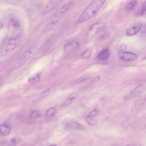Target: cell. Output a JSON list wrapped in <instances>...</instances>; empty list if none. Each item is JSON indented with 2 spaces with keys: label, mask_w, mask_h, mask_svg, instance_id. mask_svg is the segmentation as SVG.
I'll list each match as a JSON object with an SVG mask.
<instances>
[{
  "label": "cell",
  "mask_w": 146,
  "mask_h": 146,
  "mask_svg": "<svg viewBox=\"0 0 146 146\" xmlns=\"http://www.w3.org/2000/svg\"><path fill=\"white\" fill-rule=\"evenodd\" d=\"M106 0H92L83 11L78 21L84 23L92 18L105 3Z\"/></svg>",
  "instance_id": "6da1fadb"
},
{
  "label": "cell",
  "mask_w": 146,
  "mask_h": 146,
  "mask_svg": "<svg viewBox=\"0 0 146 146\" xmlns=\"http://www.w3.org/2000/svg\"><path fill=\"white\" fill-rule=\"evenodd\" d=\"M73 5V1L70 2L58 9L50 18L44 29L45 31H49L52 29Z\"/></svg>",
  "instance_id": "7a4b0ae2"
},
{
  "label": "cell",
  "mask_w": 146,
  "mask_h": 146,
  "mask_svg": "<svg viewBox=\"0 0 146 146\" xmlns=\"http://www.w3.org/2000/svg\"><path fill=\"white\" fill-rule=\"evenodd\" d=\"M21 35L20 33H18L13 36L8 42L4 52L3 51L1 54L11 51L14 50L19 43Z\"/></svg>",
  "instance_id": "3957f363"
},
{
  "label": "cell",
  "mask_w": 146,
  "mask_h": 146,
  "mask_svg": "<svg viewBox=\"0 0 146 146\" xmlns=\"http://www.w3.org/2000/svg\"><path fill=\"white\" fill-rule=\"evenodd\" d=\"M145 86L143 84H140L136 87L128 95L125 96V100L135 98L140 96L145 90Z\"/></svg>",
  "instance_id": "277c9868"
},
{
  "label": "cell",
  "mask_w": 146,
  "mask_h": 146,
  "mask_svg": "<svg viewBox=\"0 0 146 146\" xmlns=\"http://www.w3.org/2000/svg\"><path fill=\"white\" fill-rule=\"evenodd\" d=\"M38 48L33 47L29 49L25 52L18 60V63L19 64L25 62L33 56L38 51Z\"/></svg>",
  "instance_id": "5b68a950"
},
{
  "label": "cell",
  "mask_w": 146,
  "mask_h": 146,
  "mask_svg": "<svg viewBox=\"0 0 146 146\" xmlns=\"http://www.w3.org/2000/svg\"><path fill=\"white\" fill-rule=\"evenodd\" d=\"M62 0H50L44 8L42 14L45 15L52 11L62 3Z\"/></svg>",
  "instance_id": "8992f818"
},
{
  "label": "cell",
  "mask_w": 146,
  "mask_h": 146,
  "mask_svg": "<svg viewBox=\"0 0 146 146\" xmlns=\"http://www.w3.org/2000/svg\"><path fill=\"white\" fill-rule=\"evenodd\" d=\"M118 56L121 60L127 61H132L136 60L137 56L135 53L121 51L118 53Z\"/></svg>",
  "instance_id": "52a82bcc"
},
{
  "label": "cell",
  "mask_w": 146,
  "mask_h": 146,
  "mask_svg": "<svg viewBox=\"0 0 146 146\" xmlns=\"http://www.w3.org/2000/svg\"><path fill=\"white\" fill-rule=\"evenodd\" d=\"M142 26V24L140 22L133 24L127 29V35L128 36H131L136 34L140 30Z\"/></svg>",
  "instance_id": "ba28073f"
},
{
  "label": "cell",
  "mask_w": 146,
  "mask_h": 146,
  "mask_svg": "<svg viewBox=\"0 0 146 146\" xmlns=\"http://www.w3.org/2000/svg\"><path fill=\"white\" fill-rule=\"evenodd\" d=\"M11 131L9 124L7 123H4L0 125V135L2 136L7 135Z\"/></svg>",
  "instance_id": "9c48e42d"
},
{
  "label": "cell",
  "mask_w": 146,
  "mask_h": 146,
  "mask_svg": "<svg viewBox=\"0 0 146 146\" xmlns=\"http://www.w3.org/2000/svg\"><path fill=\"white\" fill-rule=\"evenodd\" d=\"M79 46L78 42L74 41L66 44L64 47V50L67 52H71L76 49Z\"/></svg>",
  "instance_id": "30bf717a"
},
{
  "label": "cell",
  "mask_w": 146,
  "mask_h": 146,
  "mask_svg": "<svg viewBox=\"0 0 146 146\" xmlns=\"http://www.w3.org/2000/svg\"><path fill=\"white\" fill-rule=\"evenodd\" d=\"M104 24L102 23H96L93 24L90 27V31L91 36H94L98 31L100 28L103 27Z\"/></svg>",
  "instance_id": "8fae6325"
},
{
  "label": "cell",
  "mask_w": 146,
  "mask_h": 146,
  "mask_svg": "<svg viewBox=\"0 0 146 146\" xmlns=\"http://www.w3.org/2000/svg\"><path fill=\"white\" fill-rule=\"evenodd\" d=\"M110 54V51L107 48L102 50L98 54L97 56L98 59L100 60H105L107 59Z\"/></svg>",
  "instance_id": "7c38bea8"
},
{
  "label": "cell",
  "mask_w": 146,
  "mask_h": 146,
  "mask_svg": "<svg viewBox=\"0 0 146 146\" xmlns=\"http://www.w3.org/2000/svg\"><path fill=\"white\" fill-rule=\"evenodd\" d=\"M66 126L70 128L78 129L80 130L85 129V128L82 125L78 123L75 122H71L68 123Z\"/></svg>",
  "instance_id": "4fadbf2b"
},
{
  "label": "cell",
  "mask_w": 146,
  "mask_h": 146,
  "mask_svg": "<svg viewBox=\"0 0 146 146\" xmlns=\"http://www.w3.org/2000/svg\"><path fill=\"white\" fill-rule=\"evenodd\" d=\"M41 74L40 72L36 73L31 76L28 78L30 82L34 83L38 81L40 79Z\"/></svg>",
  "instance_id": "5bb4252c"
},
{
  "label": "cell",
  "mask_w": 146,
  "mask_h": 146,
  "mask_svg": "<svg viewBox=\"0 0 146 146\" xmlns=\"http://www.w3.org/2000/svg\"><path fill=\"white\" fill-rule=\"evenodd\" d=\"M138 3L136 0H133L127 5L126 6V9L129 11H131L133 10L137 5Z\"/></svg>",
  "instance_id": "9a60e30c"
},
{
  "label": "cell",
  "mask_w": 146,
  "mask_h": 146,
  "mask_svg": "<svg viewBox=\"0 0 146 146\" xmlns=\"http://www.w3.org/2000/svg\"><path fill=\"white\" fill-rule=\"evenodd\" d=\"M41 115V112L39 110H36L32 111L30 113L29 117L32 119H35L39 117Z\"/></svg>",
  "instance_id": "2e32d148"
},
{
  "label": "cell",
  "mask_w": 146,
  "mask_h": 146,
  "mask_svg": "<svg viewBox=\"0 0 146 146\" xmlns=\"http://www.w3.org/2000/svg\"><path fill=\"white\" fill-rule=\"evenodd\" d=\"M92 50L89 48L84 50L81 54V57L83 59H86L89 58L91 55Z\"/></svg>",
  "instance_id": "e0dca14e"
},
{
  "label": "cell",
  "mask_w": 146,
  "mask_h": 146,
  "mask_svg": "<svg viewBox=\"0 0 146 146\" xmlns=\"http://www.w3.org/2000/svg\"><path fill=\"white\" fill-rule=\"evenodd\" d=\"M85 120L87 124L90 126H94L97 123V121L92 117L86 116Z\"/></svg>",
  "instance_id": "ac0fdd59"
},
{
  "label": "cell",
  "mask_w": 146,
  "mask_h": 146,
  "mask_svg": "<svg viewBox=\"0 0 146 146\" xmlns=\"http://www.w3.org/2000/svg\"><path fill=\"white\" fill-rule=\"evenodd\" d=\"M21 141V139L18 137H14L11 138L9 141V145H15L18 144Z\"/></svg>",
  "instance_id": "d6986e66"
},
{
  "label": "cell",
  "mask_w": 146,
  "mask_h": 146,
  "mask_svg": "<svg viewBox=\"0 0 146 146\" xmlns=\"http://www.w3.org/2000/svg\"><path fill=\"white\" fill-rule=\"evenodd\" d=\"M146 4L145 1L143 4L141 8L139 11L136 13V16H143L146 14Z\"/></svg>",
  "instance_id": "ffe728a7"
},
{
  "label": "cell",
  "mask_w": 146,
  "mask_h": 146,
  "mask_svg": "<svg viewBox=\"0 0 146 146\" xmlns=\"http://www.w3.org/2000/svg\"><path fill=\"white\" fill-rule=\"evenodd\" d=\"M56 109L55 107H51L47 110L46 111V115L48 117L53 116L55 113Z\"/></svg>",
  "instance_id": "44dd1931"
},
{
  "label": "cell",
  "mask_w": 146,
  "mask_h": 146,
  "mask_svg": "<svg viewBox=\"0 0 146 146\" xmlns=\"http://www.w3.org/2000/svg\"><path fill=\"white\" fill-rule=\"evenodd\" d=\"M74 98L71 96L68 97L65 101L64 102L63 106H66L72 104L75 100Z\"/></svg>",
  "instance_id": "7402d4cb"
},
{
  "label": "cell",
  "mask_w": 146,
  "mask_h": 146,
  "mask_svg": "<svg viewBox=\"0 0 146 146\" xmlns=\"http://www.w3.org/2000/svg\"><path fill=\"white\" fill-rule=\"evenodd\" d=\"M90 76L88 74H85L77 79L75 81L76 83H79L84 81L89 78Z\"/></svg>",
  "instance_id": "603a6c76"
},
{
  "label": "cell",
  "mask_w": 146,
  "mask_h": 146,
  "mask_svg": "<svg viewBox=\"0 0 146 146\" xmlns=\"http://www.w3.org/2000/svg\"><path fill=\"white\" fill-rule=\"evenodd\" d=\"M13 26L15 27H18L20 26V23L19 21L15 18H12L10 20Z\"/></svg>",
  "instance_id": "cb8c5ba5"
},
{
  "label": "cell",
  "mask_w": 146,
  "mask_h": 146,
  "mask_svg": "<svg viewBox=\"0 0 146 146\" xmlns=\"http://www.w3.org/2000/svg\"><path fill=\"white\" fill-rule=\"evenodd\" d=\"M99 110L96 109H94L89 112L86 116L93 117L99 113Z\"/></svg>",
  "instance_id": "d4e9b609"
},
{
  "label": "cell",
  "mask_w": 146,
  "mask_h": 146,
  "mask_svg": "<svg viewBox=\"0 0 146 146\" xmlns=\"http://www.w3.org/2000/svg\"><path fill=\"white\" fill-rule=\"evenodd\" d=\"M50 93V90L49 89H47L43 92L41 94L40 99H42L47 96Z\"/></svg>",
  "instance_id": "484cf974"
},
{
  "label": "cell",
  "mask_w": 146,
  "mask_h": 146,
  "mask_svg": "<svg viewBox=\"0 0 146 146\" xmlns=\"http://www.w3.org/2000/svg\"><path fill=\"white\" fill-rule=\"evenodd\" d=\"M126 48V46L125 45H122L120 46V49L121 50H124Z\"/></svg>",
  "instance_id": "4316f807"
},
{
  "label": "cell",
  "mask_w": 146,
  "mask_h": 146,
  "mask_svg": "<svg viewBox=\"0 0 146 146\" xmlns=\"http://www.w3.org/2000/svg\"><path fill=\"white\" fill-rule=\"evenodd\" d=\"M100 77L99 76H97L96 77H95L93 79V81H98L100 79Z\"/></svg>",
  "instance_id": "83f0119b"
},
{
  "label": "cell",
  "mask_w": 146,
  "mask_h": 146,
  "mask_svg": "<svg viewBox=\"0 0 146 146\" xmlns=\"http://www.w3.org/2000/svg\"><path fill=\"white\" fill-rule=\"evenodd\" d=\"M3 27V25L0 23V29H1Z\"/></svg>",
  "instance_id": "f1b7e54d"
}]
</instances>
